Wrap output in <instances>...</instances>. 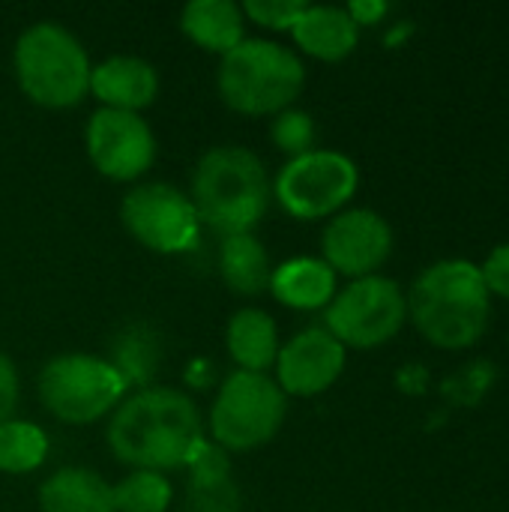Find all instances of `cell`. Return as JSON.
<instances>
[{
  "mask_svg": "<svg viewBox=\"0 0 509 512\" xmlns=\"http://www.w3.org/2000/svg\"><path fill=\"white\" fill-rule=\"evenodd\" d=\"M204 441L198 408L189 396L168 387H147L117 405L108 426V447L135 471L186 468Z\"/></svg>",
  "mask_w": 509,
  "mask_h": 512,
  "instance_id": "6da1fadb",
  "label": "cell"
},
{
  "mask_svg": "<svg viewBox=\"0 0 509 512\" xmlns=\"http://www.w3.org/2000/svg\"><path fill=\"white\" fill-rule=\"evenodd\" d=\"M408 315L438 348L459 351L474 345L489 324V288L477 264L465 258L438 261L411 285Z\"/></svg>",
  "mask_w": 509,
  "mask_h": 512,
  "instance_id": "7a4b0ae2",
  "label": "cell"
},
{
  "mask_svg": "<svg viewBox=\"0 0 509 512\" xmlns=\"http://www.w3.org/2000/svg\"><path fill=\"white\" fill-rule=\"evenodd\" d=\"M270 177L264 162L246 147H213L192 174L195 213L204 225L225 237L249 234L270 204Z\"/></svg>",
  "mask_w": 509,
  "mask_h": 512,
  "instance_id": "3957f363",
  "label": "cell"
},
{
  "mask_svg": "<svg viewBox=\"0 0 509 512\" xmlns=\"http://www.w3.org/2000/svg\"><path fill=\"white\" fill-rule=\"evenodd\" d=\"M219 96L228 108L249 117H267L291 108L306 84L300 57L270 39H243L219 60Z\"/></svg>",
  "mask_w": 509,
  "mask_h": 512,
  "instance_id": "277c9868",
  "label": "cell"
},
{
  "mask_svg": "<svg viewBox=\"0 0 509 512\" xmlns=\"http://www.w3.org/2000/svg\"><path fill=\"white\" fill-rule=\"evenodd\" d=\"M12 63L21 93L42 108H72L90 93V57L57 21L27 27L15 42Z\"/></svg>",
  "mask_w": 509,
  "mask_h": 512,
  "instance_id": "5b68a950",
  "label": "cell"
},
{
  "mask_svg": "<svg viewBox=\"0 0 509 512\" xmlns=\"http://www.w3.org/2000/svg\"><path fill=\"white\" fill-rule=\"evenodd\" d=\"M129 381L123 372L93 354H60L39 375V399L51 417L87 426L123 402Z\"/></svg>",
  "mask_w": 509,
  "mask_h": 512,
  "instance_id": "8992f818",
  "label": "cell"
},
{
  "mask_svg": "<svg viewBox=\"0 0 509 512\" xmlns=\"http://www.w3.org/2000/svg\"><path fill=\"white\" fill-rule=\"evenodd\" d=\"M288 417V396L270 375L234 372L210 408V432L222 450L249 453L270 444Z\"/></svg>",
  "mask_w": 509,
  "mask_h": 512,
  "instance_id": "52a82bcc",
  "label": "cell"
},
{
  "mask_svg": "<svg viewBox=\"0 0 509 512\" xmlns=\"http://www.w3.org/2000/svg\"><path fill=\"white\" fill-rule=\"evenodd\" d=\"M357 186L360 171L354 159L339 150H309L285 162L273 192L294 219L312 222L339 213L354 198Z\"/></svg>",
  "mask_w": 509,
  "mask_h": 512,
  "instance_id": "ba28073f",
  "label": "cell"
},
{
  "mask_svg": "<svg viewBox=\"0 0 509 512\" xmlns=\"http://www.w3.org/2000/svg\"><path fill=\"white\" fill-rule=\"evenodd\" d=\"M408 318L402 288L387 276H363L342 288L327 306V333L345 348H378L390 342Z\"/></svg>",
  "mask_w": 509,
  "mask_h": 512,
  "instance_id": "9c48e42d",
  "label": "cell"
},
{
  "mask_svg": "<svg viewBox=\"0 0 509 512\" xmlns=\"http://www.w3.org/2000/svg\"><path fill=\"white\" fill-rule=\"evenodd\" d=\"M126 231L159 255L192 252L201 240V219L186 192L168 183H144L120 204Z\"/></svg>",
  "mask_w": 509,
  "mask_h": 512,
  "instance_id": "30bf717a",
  "label": "cell"
},
{
  "mask_svg": "<svg viewBox=\"0 0 509 512\" xmlns=\"http://www.w3.org/2000/svg\"><path fill=\"white\" fill-rule=\"evenodd\" d=\"M87 156L108 180H135L156 159V138L135 111L99 108L87 123Z\"/></svg>",
  "mask_w": 509,
  "mask_h": 512,
  "instance_id": "8fae6325",
  "label": "cell"
},
{
  "mask_svg": "<svg viewBox=\"0 0 509 512\" xmlns=\"http://www.w3.org/2000/svg\"><path fill=\"white\" fill-rule=\"evenodd\" d=\"M321 249L333 273L363 279L375 276V270L390 258L393 231L381 213L357 207L330 219L321 237Z\"/></svg>",
  "mask_w": 509,
  "mask_h": 512,
  "instance_id": "7c38bea8",
  "label": "cell"
},
{
  "mask_svg": "<svg viewBox=\"0 0 509 512\" xmlns=\"http://www.w3.org/2000/svg\"><path fill=\"white\" fill-rule=\"evenodd\" d=\"M345 372V345L327 330H303L279 348L276 375L285 396H318Z\"/></svg>",
  "mask_w": 509,
  "mask_h": 512,
  "instance_id": "4fadbf2b",
  "label": "cell"
},
{
  "mask_svg": "<svg viewBox=\"0 0 509 512\" xmlns=\"http://www.w3.org/2000/svg\"><path fill=\"white\" fill-rule=\"evenodd\" d=\"M90 93L102 102V108L117 111H141L147 108L159 93V75L156 69L129 54H117L93 66L90 72Z\"/></svg>",
  "mask_w": 509,
  "mask_h": 512,
  "instance_id": "5bb4252c",
  "label": "cell"
},
{
  "mask_svg": "<svg viewBox=\"0 0 509 512\" xmlns=\"http://www.w3.org/2000/svg\"><path fill=\"white\" fill-rule=\"evenodd\" d=\"M291 33L306 54L327 63L345 60L360 42V27L345 6H306Z\"/></svg>",
  "mask_w": 509,
  "mask_h": 512,
  "instance_id": "9a60e30c",
  "label": "cell"
},
{
  "mask_svg": "<svg viewBox=\"0 0 509 512\" xmlns=\"http://www.w3.org/2000/svg\"><path fill=\"white\" fill-rule=\"evenodd\" d=\"M270 294L291 309L315 312L336 297V273L324 258H291L273 267Z\"/></svg>",
  "mask_w": 509,
  "mask_h": 512,
  "instance_id": "2e32d148",
  "label": "cell"
},
{
  "mask_svg": "<svg viewBox=\"0 0 509 512\" xmlns=\"http://www.w3.org/2000/svg\"><path fill=\"white\" fill-rule=\"evenodd\" d=\"M243 18L246 15L234 0H192L180 12V27L204 51L228 54L246 39Z\"/></svg>",
  "mask_w": 509,
  "mask_h": 512,
  "instance_id": "e0dca14e",
  "label": "cell"
},
{
  "mask_svg": "<svg viewBox=\"0 0 509 512\" xmlns=\"http://www.w3.org/2000/svg\"><path fill=\"white\" fill-rule=\"evenodd\" d=\"M42 512H114L111 486L90 468H60L39 489Z\"/></svg>",
  "mask_w": 509,
  "mask_h": 512,
  "instance_id": "ac0fdd59",
  "label": "cell"
},
{
  "mask_svg": "<svg viewBox=\"0 0 509 512\" xmlns=\"http://www.w3.org/2000/svg\"><path fill=\"white\" fill-rule=\"evenodd\" d=\"M228 354L240 366V372L267 375V369L279 357V333L276 321L261 309H243L228 321Z\"/></svg>",
  "mask_w": 509,
  "mask_h": 512,
  "instance_id": "d6986e66",
  "label": "cell"
},
{
  "mask_svg": "<svg viewBox=\"0 0 509 512\" xmlns=\"http://www.w3.org/2000/svg\"><path fill=\"white\" fill-rule=\"evenodd\" d=\"M219 273L234 294L258 297L270 291V279H273L270 252L252 234L225 237L219 249Z\"/></svg>",
  "mask_w": 509,
  "mask_h": 512,
  "instance_id": "ffe728a7",
  "label": "cell"
},
{
  "mask_svg": "<svg viewBox=\"0 0 509 512\" xmlns=\"http://www.w3.org/2000/svg\"><path fill=\"white\" fill-rule=\"evenodd\" d=\"M48 456V435L27 420L0 423V471L3 474H30Z\"/></svg>",
  "mask_w": 509,
  "mask_h": 512,
  "instance_id": "44dd1931",
  "label": "cell"
},
{
  "mask_svg": "<svg viewBox=\"0 0 509 512\" xmlns=\"http://www.w3.org/2000/svg\"><path fill=\"white\" fill-rule=\"evenodd\" d=\"M114 512H165L171 504V483L156 471H132L111 486Z\"/></svg>",
  "mask_w": 509,
  "mask_h": 512,
  "instance_id": "7402d4cb",
  "label": "cell"
},
{
  "mask_svg": "<svg viewBox=\"0 0 509 512\" xmlns=\"http://www.w3.org/2000/svg\"><path fill=\"white\" fill-rule=\"evenodd\" d=\"M270 135H273V144L291 159L315 150V120L306 111H297V108L279 111L270 126Z\"/></svg>",
  "mask_w": 509,
  "mask_h": 512,
  "instance_id": "603a6c76",
  "label": "cell"
},
{
  "mask_svg": "<svg viewBox=\"0 0 509 512\" xmlns=\"http://www.w3.org/2000/svg\"><path fill=\"white\" fill-rule=\"evenodd\" d=\"M192 512H240V492L231 477L219 480H192L189 483Z\"/></svg>",
  "mask_w": 509,
  "mask_h": 512,
  "instance_id": "cb8c5ba5",
  "label": "cell"
},
{
  "mask_svg": "<svg viewBox=\"0 0 509 512\" xmlns=\"http://www.w3.org/2000/svg\"><path fill=\"white\" fill-rule=\"evenodd\" d=\"M309 3L303 0H246L240 9L246 18H252L255 24L261 27H270V30H291L294 21L300 18V12L306 9Z\"/></svg>",
  "mask_w": 509,
  "mask_h": 512,
  "instance_id": "d4e9b609",
  "label": "cell"
},
{
  "mask_svg": "<svg viewBox=\"0 0 509 512\" xmlns=\"http://www.w3.org/2000/svg\"><path fill=\"white\" fill-rule=\"evenodd\" d=\"M480 273H483L489 294L509 300V243H501L489 252V258L480 264Z\"/></svg>",
  "mask_w": 509,
  "mask_h": 512,
  "instance_id": "484cf974",
  "label": "cell"
},
{
  "mask_svg": "<svg viewBox=\"0 0 509 512\" xmlns=\"http://www.w3.org/2000/svg\"><path fill=\"white\" fill-rule=\"evenodd\" d=\"M18 405V372L6 354H0V423L12 420V411Z\"/></svg>",
  "mask_w": 509,
  "mask_h": 512,
  "instance_id": "4316f807",
  "label": "cell"
},
{
  "mask_svg": "<svg viewBox=\"0 0 509 512\" xmlns=\"http://www.w3.org/2000/svg\"><path fill=\"white\" fill-rule=\"evenodd\" d=\"M345 9H348V15L357 21V27L375 24V21H381V18L387 15V3H381V0H357V3H351V6H345Z\"/></svg>",
  "mask_w": 509,
  "mask_h": 512,
  "instance_id": "83f0119b",
  "label": "cell"
}]
</instances>
